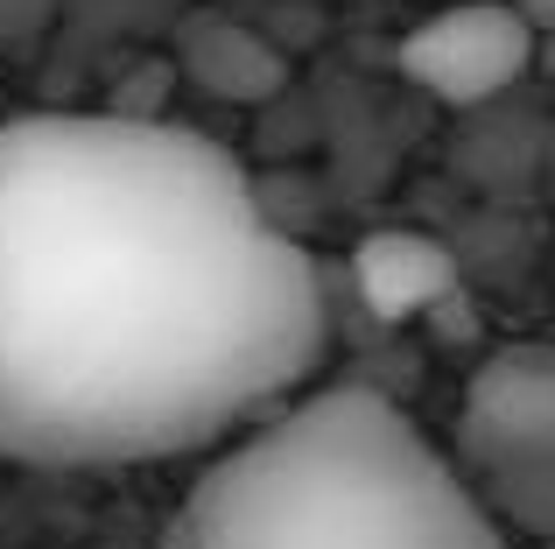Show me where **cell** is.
I'll use <instances>...</instances> for the list:
<instances>
[{
    "label": "cell",
    "instance_id": "6da1fadb",
    "mask_svg": "<svg viewBox=\"0 0 555 549\" xmlns=\"http://www.w3.org/2000/svg\"><path fill=\"white\" fill-rule=\"evenodd\" d=\"M317 261L197 127H0V458L149 465L225 444L310 381Z\"/></svg>",
    "mask_w": 555,
    "mask_h": 549
},
{
    "label": "cell",
    "instance_id": "7a4b0ae2",
    "mask_svg": "<svg viewBox=\"0 0 555 549\" xmlns=\"http://www.w3.org/2000/svg\"><path fill=\"white\" fill-rule=\"evenodd\" d=\"M177 549H514L486 494L373 387H317L197 472Z\"/></svg>",
    "mask_w": 555,
    "mask_h": 549
},
{
    "label": "cell",
    "instance_id": "3957f363",
    "mask_svg": "<svg viewBox=\"0 0 555 549\" xmlns=\"http://www.w3.org/2000/svg\"><path fill=\"white\" fill-rule=\"evenodd\" d=\"M534 14L520 0H457L401 36V71L443 106H486L528 71Z\"/></svg>",
    "mask_w": 555,
    "mask_h": 549
},
{
    "label": "cell",
    "instance_id": "277c9868",
    "mask_svg": "<svg viewBox=\"0 0 555 549\" xmlns=\"http://www.w3.org/2000/svg\"><path fill=\"white\" fill-rule=\"evenodd\" d=\"M457 437L486 472L555 458V345H500L464 381Z\"/></svg>",
    "mask_w": 555,
    "mask_h": 549
},
{
    "label": "cell",
    "instance_id": "5b68a950",
    "mask_svg": "<svg viewBox=\"0 0 555 549\" xmlns=\"http://www.w3.org/2000/svg\"><path fill=\"white\" fill-rule=\"evenodd\" d=\"M352 282L366 296V310L379 317H415L429 303H443L457 289V261H450L443 240L429 233H373L352 254Z\"/></svg>",
    "mask_w": 555,
    "mask_h": 549
},
{
    "label": "cell",
    "instance_id": "8992f818",
    "mask_svg": "<svg viewBox=\"0 0 555 549\" xmlns=\"http://www.w3.org/2000/svg\"><path fill=\"white\" fill-rule=\"evenodd\" d=\"M183 71L204 85L211 99H274L288 85V64L274 42H260L246 22H225V14H204V22L183 28Z\"/></svg>",
    "mask_w": 555,
    "mask_h": 549
},
{
    "label": "cell",
    "instance_id": "52a82bcc",
    "mask_svg": "<svg viewBox=\"0 0 555 549\" xmlns=\"http://www.w3.org/2000/svg\"><path fill=\"white\" fill-rule=\"evenodd\" d=\"M486 508L500 514L506 528L548 542L555 536V458H534V465H492L486 472Z\"/></svg>",
    "mask_w": 555,
    "mask_h": 549
},
{
    "label": "cell",
    "instance_id": "ba28073f",
    "mask_svg": "<svg viewBox=\"0 0 555 549\" xmlns=\"http://www.w3.org/2000/svg\"><path fill=\"white\" fill-rule=\"evenodd\" d=\"M520 8H528V14H548V22H555V0H520Z\"/></svg>",
    "mask_w": 555,
    "mask_h": 549
},
{
    "label": "cell",
    "instance_id": "9c48e42d",
    "mask_svg": "<svg viewBox=\"0 0 555 549\" xmlns=\"http://www.w3.org/2000/svg\"><path fill=\"white\" fill-rule=\"evenodd\" d=\"M542 549H555V536H548V542H542Z\"/></svg>",
    "mask_w": 555,
    "mask_h": 549
}]
</instances>
